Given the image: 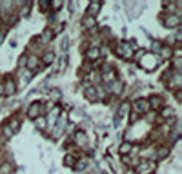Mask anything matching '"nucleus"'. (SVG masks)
Masks as SVG:
<instances>
[{
    "label": "nucleus",
    "instance_id": "obj_12",
    "mask_svg": "<svg viewBox=\"0 0 182 174\" xmlns=\"http://www.w3.org/2000/svg\"><path fill=\"white\" fill-rule=\"evenodd\" d=\"M98 56H100V51H98L96 47H93V49L87 51V58H89V60H96Z\"/></svg>",
    "mask_w": 182,
    "mask_h": 174
},
{
    "label": "nucleus",
    "instance_id": "obj_22",
    "mask_svg": "<svg viewBox=\"0 0 182 174\" xmlns=\"http://www.w3.org/2000/svg\"><path fill=\"white\" fill-rule=\"evenodd\" d=\"M129 151H131V145H129V143H124L122 147H120V153H122V154H128Z\"/></svg>",
    "mask_w": 182,
    "mask_h": 174
},
{
    "label": "nucleus",
    "instance_id": "obj_15",
    "mask_svg": "<svg viewBox=\"0 0 182 174\" xmlns=\"http://www.w3.org/2000/svg\"><path fill=\"white\" fill-rule=\"evenodd\" d=\"M82 24H84L86 27H93V26H95V16H86V18L82 20Z\"/></svg>",
    "mask_w": 182,
    "mask_h": 174
},
{
    "label": "nucleus",
    "instance_id": "obj_8",
    "mask_svg": "<svg viewBox=\"0 0 182 174\" xmlns=\"http://www.w3.org/2000/svg\"><path fill=\"white\" fill-rule=\"evenodd\" d=\"M75 142L80 145V147H86V143H87L86 134H84V133H76V134H75Z\"/></svg>",
    "mask_w": 182,
    "mask_h": 174
},
{
    "label": "nucleus",
    "instance_id": "obj_5",
    "mask_svg": "<svg viewBox=\"0 0 182 174\" xmlns=\"http://www.w3.org/2000/svg\"><path fill=\"white\" fill-rule=\"evenodd\" d=\"M27 114H29V118H38L40 116V105L38 103H33L31 107H29V111H27Z\"/></svg>",
    "mask_w": 182,
    "mask_h": 174
},
{
    "label": "nucleus",
    "instance_id": "obj_20",
    "mask_svg": "<svg viewBox=\"0 0 182 174\" xmlns=\"http://www.w3.org/2000/svg\"><path fill=\"white\" fill-rule=\"evenodd\" d=\"M35 123H37V127H38V129H46V123H47V122H46L44 118H37V122H35Z\"/></svg>",
    "mask_w": 182,
    "mask_h": 174
},
{
    "label": "nucleus",
    "instance_id": "obj_4",
    "mask_svg": "<svg viewBox=\"0 0 182 174\" xmlns=\"http://www.w3.org/2000/svg\"><path fill=\"white\" fill-rule=\"evenodd\" d=\"M164 24H166L168 27H179V24H180V18H179V16H175V15H170V16L164 20Z\"/></svg>",
    "mask_w": 182,
    "mask_h": 174
},
{
    "label": "nucleus",
    "instance_id": "obj_24",
    "mask_svg": "<svg viewBox=\"0 0 182 174\" xmlns=\"http://www.w3.org/2000/svg\"><path fill=\"white\" fill-rule=\"evenodd\" d=\"M44 60L47 62V63H49V62H53V60H55L53 53H46V54H44Z\"/></svg>",
    "mask_w": 182,
    "mask_h": 174
},
{
    "label": "nucleus",
    "instance_id": "obj_25",
    "mask_svg": "<svg viewBox=\"0 0 182 174\" xmlns=\"http://www.w3.org/2000/svg\"><path fill=\"white\" fill-rule=\"evenodd\" d=\"M166 154H168V149H166V147H162V149H159V153H157V156H159V158H164Z\"/></svg>",
    "mask_w": 182,
    "mask_h": 174
},
{
    "label": "nucleus",
    "instance_id": "obj_6",
    "mask_svg": "<svg viewBox=\"0 0 182 174\" xmlns=\"http://www.w3.org/2000/svg\"><path fill=\"white\" fill-rule=\"evenodd\" d=\"M135 107H137L139 113H146V111L150 109V102H148V100H139V102L135 103Z\"/></svg>",
    "mask_w": 182,
    "mask_h": 174
},
{
    "label": "nucleus",
    "instance_id": "obj_11",
    "mask_svg": "<svg viewBox=\"0 0 182 174\" xmlns=\"http://www.w3.org/2000/svg\"><path fill=\"white\" fill-rule=\"evenodd\" d=\"M100 6H102L100 2H91V4H89V16H95L96 11L100 9Z\"/></svg>",
    "mask_w": 182,
    "mask_h": 174
},
{
    "label": "nucleus",
    "instance_id": "obj_2",
    "mask_svg": "<svg viewBox=\"0 0 182 174\" xmlns=\"http://www.w3.org/2000/svg\"><path fill=\"white\" fill-rule=\"evenodd\" d=\"M115 53L120 58H129L131 56V47H129V44H118L115 47Z\"/></svg>",
    "mask_w": 182,
    "mask_h": 174
},
{
    "label": "nucleus",
    "instance_id": "obj_18",
    "mask_svg": "<svg viewBox=\"0 0 182 174\" xmlns=\"http://www.w3.org/2000/svg\"><path fill=\"white\" fill-rule=\"evenodd\" d=\"M51 36H53V35H51V31H44L42 38H40V40H42V44H47V40H49Z\"/></svg>",
    "mask_w": 182,
    "mask_h": 174
},
{
    "label": "nucleus",
    "instance_id": "obj_14",
    "mask_svg": "<svg viewBox=\"0 0 182 174\" xmlns=\"http://www.w3.org/2000/svg\"><path fill=\"white\" fill-rule=\"evenodd\" d=\"M26 63H27V67H29V69H35V67L38 65V60H37L35 56H29V58L26 60Z\"/></svg>",
    "mask_w": 182,
    "mask_h": 174
},
{
    "label": "nucleus",
    "instance_id": "obj_7",
    "mask_svg": "<svg viewBox=\"0 0 182 174\" xmlns=\"http://www.w3.org/2000/svg\"><path fill=\"white\" fill-rule=\"evenodd\" d=\"M170 85H171L173 89L180 87V73H179V71H175V74L171 76V80H170Z\"/></svg>",
    "mask_w": 182,
    "mask_h": 174
},
{
    "label": "nucleus",
    "instance_id": "obj_3",
    "mask_svg": "<svg viewBox=\"0 0 182 174\" xmlns=\"http://www.w3.org/2000/svg\"><path fill=\"white\" fill-rule=\"evenodd\" d=\"M153 171H155V163H151V162H142V163L137 165L139 174H151Z\"/></svg>",
    "mask_w": 182,
    "mask_h": 174
},
{
    "label": "nucleus",
    "instance_id": "obj_16",
    "mask_svg": "<svg viewBox=\"0 0 182 174\" xmlns=\"http://www.w3.org/2000/svg\"><path fill=\"white\" fill-rule=\"evenodd\" d=\"M86 96L89 98V100H96V92H95V89H93V87H87V89H86Z\"/></svg>",
    "mask_w": 182,
    "mask_h": 174
},
{
    "label": "nucleus",
    "instance_id": "obj_10",
    "mask_svg": "<svg viewBox=\"0 0 182 174\" xmlns=\"http://www.w3.org/2000/svg\"><path fill=\"white\" fill-rule=\"evenodd\" d=\"M15 91H17L15 82H13V80H7V82H6V87H4V92H6V94H13Z\"/></svg>",
    "mask_w": 182,
    "mask_h": 174
},
{
    "label": "nucleus",
    "instance_id": "obj_27",
    "mask_svg": "<svg viewBox=\"0 0 182 174\" xmlns=\"http://www.w3.org/2000/svg\"><path fill=\"white\" fill-rule=\"evenodd\" d=\"M11 127H13V131H17V129H18V120H11Z\"/></svg>",
    "mask_w": 182,
    "mask_h": 174
},
{
    "label": "nucleus",
    "instance_id": "obj_1",
    "mask_svg": "<svg viewBox=\"0 0 182 174\" xmlns=\"http://www.w3.org/2000/svg\"><path fill=\"white\" fill-rule=\"evenodd\" d=\"M140 65L144 67V69H148V71H153L157 65H159V62H160V58L157 56V54H153V53H146L142 58H140Z\"/></svg>",
    "mask_w": 182,
    "mask_h": 174
},
{
    "label": "nucleus",
    "instance_id": "obj_17",
    "mask_svg": "<svg viewBox=\"0 0 182 174\" xmlns=\"http://www.w3.org/2000/svg\"><path fill=\"white\" fill-rule=\"evenodd\" d=\"M160 54H162V58H171V49L170 47H162Z\"/></svg>",
    "mask_w": 182,
    "mask_h": 174
},
{
    "label": "nucleus",
    "instance_id": "obj_29",
    "mask_svg": "<svg viewBox=\"0 0 182 174\" xmlns=\"http://www.w3.org/2000/svg\"><path fill=\"white\" fill-rule=\"evenodd\" d=\"M51 6H53L55 9H60V7H62V2H53Z\"/></svg>",
    "mask_w": 182,
    "mask_h": 174
},
{
    "label": "nucleus",
    "instance_id": "obj_26",
    "mask_svg": "<svg viewBox=\"0 0 182 174\" xmlns=\"http://www.w3.org/2000/svg\"><path fill=\"white\" fill-rule=\"evenodd\" d=\"M144 54H146V51H142V49H139V51L135 53V58H137V60H140V58H142Z\"/></svg>",
    "mask_w": 182,
    "mask_h": 174
},
{
    "label": "nucleus",
    "instance_id": "obj_28",
    "mask_svg": "<svg viewBox=\"0 0 182 174\" xmlns=\"http://www.w3.org/2000/svg\"><path fill=\"white\" fill-rule=\"evenodd\" d=\"M51 96H53L55 100H58V98H60V91H57V89H55V91H51Z\"/></svg>",
    "mask_w": 182,
    "mask_h": 174
},
{
    "label": "nucleus",
    "instance_id": "obj_23",
    "mask_svg": "<svg viewBox=\"0 0 182 174\" xmlns=\"http://www.w3.org/2000/svg\"><path fill=\"white\" fill-rule=\"evenodd\" d=\"M0 174H11V167H9V165L0 167Z\"/></svg>",
    "mask_w": 182,
    "mask_h": 174
},
{
    "label": "nucleus",
    "instance_id": "obj_19",
    "mask_svg": "<svg viewBox=\"0 0 182 174\" xmlns=\"http://www.w3.org/2000/svg\"><path fill=\"white\" fill-rule=\"evenodd\" d=\"M128 111H129V103H124V105L120 107V111H118V116H126Z\"/></svg>",
    "mask_w": 182,
    "mask_h": 174
},
{
    "label": "nucleus",
    "instance_id": "obj_21",
    "mask_svg": "<svg viewBox=\"0 0 182 174\" xmlns=\"http://www.w3.org/2000/svg\"><path fill=\"white\" fill-rule=\"evenodd\" d=\"M64 163H66V165H69V167H73V165H75V156H66Z\"/></svg>",
    "mask_w": 182,
    "mask_h": 174
},
{
    "label": "nucleus",
    "instance_id": "obj_30",
    "mask_svg": "<svg viewBox=\"0 0 182 174\" xmlns=\"http://www.w3.org/2000/svg\"><path fill=\"white\" fill-rule=\"evenodd\" d=\"M171 114H173L171 109H166V111H164V116H171Z\"/></svg>",
    "mask_w": 182,
    "mask_h": 174
},
{
    "label": "nucleus",
    "instance_id": "obj_9",
    "mask_svg": "<svg viewBox=\"0 0 182 174\" xmlns=\"http://www.w3.org/2000/svg\"><path fill=\"white\" fill-rule=\"evenodd\" d=\"M150 105L153 107V109H160L162 105H164V102H162L160 96H153V98L150 100Z\"/></svg>",
    "mask_w": 182,
    "mask_h": 174
},
{
    "label": "nucleus",
    "instance_id": "obj_13",
    "mask_svg": "<svg viewBox=\"0 0 182 174\" xmlns=\"http://www.w3.org/2000/svg\"><path fill=\"white\" fill-rule=\"evenodd\" d=\"M109 89H111V92H113V94H120V92H122V83H120V82H115L111 87H109Z\"/></svg>",
    "mask_w": 182,
    "mask_h": 174
},
{
    "label": "nucleus",
    "instance_id": "obj_31",
    "mask_svg": "<svg viewBox=\"0 0 182 174\" xmlns=\"http://www.w3.org/2000/svg\"><path fill=\"white\" fill-rule=\"evenodd\" d=\"M4 94V87H2V83H0V96Z\"/></svg>",
    "mask_w": 182,
    "mask_h": 174
}]
</instances>
